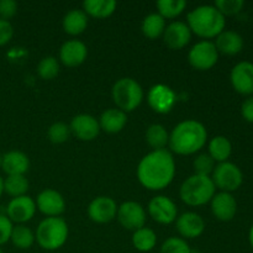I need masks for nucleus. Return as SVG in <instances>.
I'll return each instance as SVG.
<instances>
[{"label": "nucleus", "instance_id": "1", "mask_svg": "<svg viewBox=\"0 0 253 253\" xmlns=\"http://www.w3.org/2000/svg\"><path fill=\"white\" fill-rule=\"evenodd\" d=\"M174 175V158L167 150L152 151L138 163V182L148 190L165 189L172 183Z\"/></svg>", "mask_w": 253, "mask_h": 253}, {"label": "nucleus", "instance_id": "2", "mask_svg": "<svg viewBox=\"0 0 253 253\" xmlns=\"http://www.w3.org/2000/svg\"><path fill=\"white\" fill-rule=\"evenodd\" d=\"M208 131L197 120H185L178 124L169 135V147L177 155H193L205 146Z\"/></svg>", "mask_w": 253, "mask_h": 253}, {"label": "nucleus", "instance_id": "3", "mask_svg": "<svg viewBox=\"0 0 253 253\" xmlns=\"http://www.w3.org/2000/svg\"><path fill=\"white\" fill-rule=\"evenodd\" d=\"M188 26L203 39H214L225 30V16L214 5H200L188 14Z\"/></svg>", "mask_w": 253, "mask_h": 253}, {"label": "nucleus", "instance_id": "4", "mask_svg": "<svg viewBox=\"0 0 253 253\" xmlns=\"http://www.w3.org/2000/svg\"><path fill=\"white\" fill-rule=\"evenodd\" d=\"M215 189L211 177L193 174L180 185L179 195L183 203L189 207H200L211 202Z\"/></svg>", "mask_w": 253, "mask_h": 253}, {"label": "nucleus", "instance_id": "5", "mask_svg": "<svg viewBox=\"0 0 253 253\" xmlns=\"http://www.w3.org/2000/svg\"><path fill=\"white\" fill-rule=\"evenodd\" d=\"M35 239L41 249L56 251L68 239V225L61 217H46L37 226Z\"/></svg>", "mask_w": 253, "mask_h": 253}, {"label": "nucleus", "instance_id": "6", "mask_svg": "<svg viewBox=\"0 0 253 253\" xmlns=\"http://www.w3.org/2000/svg\"><path fill=\"white\" fill-rule=\"evenodd\" d=\"M113 99L118 109L130 113L137 109L143 100V90L132 78H121L114 84Z\"/></svg>", "mask_w": 253, "mask_h": 253}, {"label": "nucleus", "instance_id": "7", "mask_svg": "<svg viewBox=\"0 0 253 253\" xmlns=\"http://www.w3.org/2000/svg\"><path fill=\"white\" fill-rule=\"evenodd\" d=\"M211 179L214 182L215 188H219L221 192L232 193L242 185L244 174L239 166L226 161V162L215 166Z\"/></svg>", "mask_w": 253, "mask_h": 253}, {"label": "nucleus", "instance_id": "8", "mask_svg": "<svg viewBox=\"0 0 253 253\" xmlns=\"http://www.w3.org/2000/svg\"><path fill=\"white\" fill-rule=\"evenodd\" d=\"M188 59L193 68L198 69V71H208L217 63L219 52H217L214 42L204 40V41L195 43L190 48L189 53H188Z\"/></svg>", "mask_w": 253, "mask_h": 253}, {"label": "nucleus", "instance_id": "9", "mask_svg": "<svg viewBox=\"0 0 253 253\" xmlns=\"http://www.w3.org/2000/svg\"><path fill=\"white\" fill-rule=\"evenodd\" d=\"M119 222L125 229L136 231L138 229L145 227L146 224V211L140 203L125 202L118 208L116 214Z\"/></svg>", "mask_w": 253, "mask_h": 253}, {"label": "nucleus", "instance_id": "10", "mask_svg": "<svg viewBox=\"0 0 253 253\" xmlns=\"http://www.w3.org/2000/svg\"><path fill=\"white\" fill-rule=\"evenodd\" d=\"M148 214L158 224L169 225L178 217V209L172 199L165 195H158L148 204Z\"/></svg>", "mask_w": 253, "mask_h": 253}, {"label": "nucleus", "instance_id": "11", "mask_svg": "<svg viewBox=\"0 0 253 253\" xmlns=\"http://www.w3.org/2000/svg\"><path fill=\"white\" fill-rule=\"evenodd\" d=\"M148 105L157 114H168L177 101L175 93L165 84H156L147 94Z\"/></svg>", "mask_w": 253, "mask_h": 253}, {"label": "nucleus", "instance_id": "12", "mask_svg": "<svg viewBox=\"0 0 253 253\" xmlns=\"http://www.w3.org/2000/svg\"><path fill=\"white\" fill-rule=\"evenodd\" d=\"M36 212V203L29 195L12 198L6 208V216L11 222L24 224L30 221Z\"/></svg>", "mask_w": 253, "mask_h": 253}, {"label": "nucleus", "instance_id": "13", "mask_svg": "<svg viewBox=\"0 0 253 253\" xmlns=\"http://www.w3.org/2000/svg\"><path fill=\"white\" fill-rule=\"evenodd\" d=\"M230 81L237 93L242 95L253 94V63L249 61L239 62L230 73Z\"/></svg>", "mask_w": 253, "mask_h": 253}, {"label": "nucleus", "instance_id": "14", "mask_svg": "<svg viewBox=\"0 0 253 253\" xmlns=\"http://www.w3.org/2000/svg\"><path fill=\"white\" fill-rule=\"evenodd\" d=\"M116 202L110 197H98L91 200L88 207V215L96 224H106L114 220L118 214Z\"/></svg>", "mask_w": 253, "mask_h": 253}, {"label": "nucleus", "instance_id": "15", "mask_svg": "<svg viewBox=\"0 0 253 253\" xmlns=\"http://www.w3.org/2000/svg\"><path fill=\"white\" fill-rule=\"evenodd\" d=\"M69 128H71L72 135H74L81 141H93L100 132L99 121L89 114H79L74 116L72 119Z\"/></svg>", "mask_w": 253, "mask_h": 253}, {"label": "nucleus", "instance_id": "16", "mask_svg": "<svg viewBox=\"0 0 253 253\" xmlns=\"http://www.w3.org/2000/svg\"><path fill=\"white\" fill-rule=\"evenodd\" d=\"M36 208L46 216L58 217L66 210V202L57 190L44 189L37 197Z\"/></svg>", "mask_w": 253, "mask_h": 253}, {"label": "nucleus", "instance_id": "17", "mask_svg": "<svg viewBox=\"0 0 253 253\" xmlns=\"http://www.w3.org/2000/svg\"><path fill=\"white\" fill-rule=\"evenodd\" d=\"M192 31L185 22L174 21L166 26L163 32V41L170 49H182L189 43Z\"/></svg>", "mask_w": 253, "mask_h": 253}, {"label": "nucleus", "instance_id": "18", "mask_svg": "<svg viewBox=\"0 0 253 253\" xmlns=\"http://www.w3.org/2000/svg\"><path fill=\"white\" fill-rule=\"evenodd\" d=\"M211 212L220 221H231L237 212V202L231 193L220 192L211 199Z\"/></svg>", "mask_w": 253, "mask_h": 253}, {"label": "nucleus", "instance_id": "19", "mask_svg": "<svg viewBox=\"0 0 253 253\" xmlns=\"http://www.w3.org/2000/svg\"><path fill=\"white\" fill-rule=\"evenodd\" d=\"M88 56V48L79 40H69L59 49V59L66 67H78Z\"/></svg>", "mask_w": 253, "mask_h": 253}, {"label": "nucleus", "instance_id": "20", "mask_svg": "<svg viewBox=\"0 0 253 253\" xmlns=\"http://www.w3.org/2000/svg\"><path fill=\"white\" fill-rule=\"evenodd\" d=\"M177 230L184 239H197L205 230V221L197 212L188 211L177 217Z\"/></svg>", "mask_w": 253, "mask_h": 253}, {"label": "nucleus", "instance_id": "21", "mask_svg": "<svg viewBox=\"0 0 253 253\" xmlns=\"http://www.w3.org/2000/svg\"><path fill=\"white\" fill-rule=\"evenodd\" d=\"M7 175H24L30 168V160L21 151H9L1 156V166Z\"/></svg>", "mask_w": 253, "mask_h": 253}, {"label": "nucleus", "instance_id": "22", "mask_svg": "<svg viewBox=\"0 0 253 253\" xmlns=\"http://www.w3.org/2000/svg\"><path fill=\"white\" fill-rule=\"evenodd\" d=\"M217 52L226 56H235L244 48V39L241 35L232 30H224L214 42Z\"/></svg>", "mask_w": 253, "mask_h": 253}, {"label": "nucleus", "instance_id": "23", "mask_svg": "<svg viewBox=\"0 0 253 253\" xmlns=\"http://www.w3.org/2000/svg\"><path fill=\"white\" fill-rule=\"evenodd\" d=\"M127 123V116L120 109H108L101 114L99 119L100 130L108 133H118L125 127Z\"/></svg>", "mask_w": 253, "mask_h": 253}, {"label": "nucleus", "instance_id": "24", "mask_svg": "<svg viewBox=\"0 0 253 253\" xmlns=\"http://www.w3.org/2000/svg\"><path fill=\"white\" fill-rule=\"evenodd\" d=\"M62 25L66 34L72 35V36L81 35L88 27V15L83 10L73 9L64 15Z\"/></svg>", "mask_w": 253, "mask_h": 253}, {"label": "nucleus", "instance_id": "25", "mask_svg": "<svg viewBox=\"0 0 253 253\" xmlns=\"http://www.w3.org/2000/svg\"><path fill=\"white\" fill-rule=\"evenodd\" d=\"M116 5L115 0H85L83 2V11L96 19H105L114 14Z\"/></svg>", "mask_w": 253, "mask_h": 253}, {"label": "nucleus", "instance_id": "26", "mask_svg": "<svg viewBox=\"0 0 253 253\" xmlns=\"http://www.w3.org/2000/svg\"><path fill=\"white\" fill-rule=\"evenodd\" d=\"M232 153V145L225 136H215L209 142V156L215 162H226Z\"/></svg>", "mask_w": 253, "mask_h": 253}, {"label": "nucleus", "instance_id": "27", "mask_svg": "<svg viewBox=\"0 0 253 253\" xmlns=\"http://www.w3.org/2000/svg\"><path fill=\"white\" fill-rule=\"evenodd\" d=\"M157 244V235L152 229L148 227H142L136 231H133L132 235V245L137 251L140 252H150L155 249Z\"/></svg>", "mask_w": 253, "mask_h": 253}, {"label": "nucleus", "instance_id": "28", "mask_svg": "<svg viewBox=\"0 0 253 253\" xmlns=\"http://www.w3.org/2000/svg\"><path fill=\"white\" fill-rule=\"evenodd\" d=\"M146 141L148 146L153 148V151L165 150V147L169 142V135L165 126L160 124H153L146 131Z\"/></svg>", "mask_w": 253, "mask_h": 253}, {"label": "nucleus", "instance_id": "29", "mask_svg": "<svg viewBox=\"0 0 253 253\" xmlns=\"http://www.w3.org/2000/svg\"><path fill=\"white\" fill-rule=\"evenodd\" d=\"M165 19H163L160 14H156V12L147 15V16L143 19L142 26H141L143 35L151 40H156L160 36H162L163 32H165Z\"/></svg>", "mask_w": 253, "mask_h": 253}, {"label": "nucleus", "instance_id": "30", "mask_svg": "<svg viewBox=\"0 0 253 253\" xmlns=\"http://www.w3.org/2000/svg\"><path fill=\"white\" fill-rule=\"evenodd\" d=\"M35 235L27 226L24 224H19L16 226L12 227L11 236H10V241L12 242L15 247L20 250H29L32 247L35 242Z\"/></svg>", "mask_w": 253, "mask_h": 253}, {"label": "nucleus", "instance_id": "31", "mask_svg": "<svg viewBox=\"0 0 253 253\" xmlns=\"http://www.w3.org/2000/svg\"><path fill=\"white\" fill-rule=\"evenodd\" d=\"M29 180L25 175H7L4 179V192L12 198L26 195L29 190Z\"/></svg>", "mask_w": 253, "mask_h": 253}, {"label": "nucleus", "instance_id": "32", "mask_svg": "<svg viewBox=\"0 0 253 253\" xmlns=\"http://www.w3.org/2000/svg\"><path fill=\"white\" fill-rule=\"evenodd\" d=\"M187 7V1L184 0H160L157 1L158 14L163 19H174L179 16Z\"/></svg>", "mask_w": 253, "mask_h": 253}, {"label": "nucleus", "instance_id": "33", "mask_svg": "<svg viewBox=\"0 0 253 253\" xmlns=\"http://www.w3.org/2000/svg\"><path fill=\"white\" fill-rule=\"evenodd\" d=\"M37 72H39V76L44 81H51L56 78L59 73V63L56 57L48 56L42 58L37 66Z\"/></svg>", "mask_w": 253, "mask_h": 253}, {"label": "nucleus", "instance_id": "34", "mask_svg": "<svg viewBox=\"0 0 253 253\" xmlns=\"http://www.w3.org/2000/svg\"><path fill=\"white\" fill-rule=\"evenodd\" d=\"M71 128L69 125L64 123H54L49 126L48 131H47V137L52 143H64L71 136Z\"/></svg>", "mask_w": 253, "mask_h": 253}, {"label": "nucleus", "instance_id": "35", "mask_svg": "<svg viewBox=\"0 0 253 253\" xmlns=\"http://www.w3.org/2000/svg\"><path fill=\"white\" fill-rule=\"evenodd\" d=\"M193 168H194L195 174L210 177V174H212L214 172L215 161L210 157L209 153H202L194 160Z\"/></svg>", "mask_w": 253, "mask_h": 253}, {"label": "nucleus", "instance_id": "36", "mask_svg": "<svg viewBox=\"0 0 253 253\" xmlns=\"http://www.w3.org/2000/svg\"><path fill=\"white\" fill-rule=\"evenodd\" d=\"M161 253H192V250L184 239L169 237L161 246Z\"/></svg>", "mask_w": 253, "mask_h": 253}, {"label": "nucleus", "instance_id": "37", "mask_svg": "<svg viewBox=\"0 0 253 253\" xmlns=\"http://www.w3.org/2000/svg\"><path fill=\"white\" fill-rule=\"evenodd\" d=\"M214 6L224 16H234L244 9L245 1L244 0H216Z\"/></svg>", "mask_w": 253, "mask_h": 253}, {"label": "nucleus", "instance_id": "38", "mask_svg": "<svg viewBox=\"0 0 253 253\" xmlns=\"http://www.w3.org/2000/svg\"><path fill=\"white\" fill-rule=\"evenodd\" d=\"M17 12V4L14 0H0V19L9 21Z\"/></svg>", "mask_w": 253, "mask_h": 253}, {"label": "nucleus", "instance_id": "39", "mask_svg": "<svg viewBox=\"0 0 253 253\" xmlns=\"http://www.w3.org/2000/svg\"><path fill=\"white\" fill-rule=\"evenodd\" d=\"M12 227H14V225L10 221L9 217L6 215L0 214V246L10 241Z\"/></svg>", "mask_w": 253, "mask_h": 253}, {"label": "nucleus", "instance_id": "40", "mask_svg": "<svg viewBox=\"0 0 253 253\" xmlns=\"http://www.w3.org/2000/svg\"><path fill=\"white\" fill-rule=\"evenodd\" d=\"M12 35H14V27L10 24V21L0 19V46H4L7 42H10Z\"/></svg>", "mask_w": 253, "mask_h": 253}, {"label": "nucleus", "instance_id": "41", "mask_svg": "<svg viewBox=\"0 0 253 253\" xmlns=\"http://www.w3.org/2000/svg\"><path fill=\"white\" fill-rule=\"evenodd\" d=\"M241 114L242 118H244L247 123L253 124V95L249 96V98L242 103Z\"/></svg>", "mask_w": 253, "mask_h": 253}, {"label": "nucleus", "instance_id": "42", "mask_svg": "<svg viewBox=\"0 0 253 253\" xmlns=\"http://www.w3.org/2000/svg\"><path fill=\"white\" fill-rule=\"evenodd\" d=\"M249 241H250V245H251V247L253 249V224H252V226L250 227V232H249Z\"/></svg>", "mask_w": 253, "mask_h": 253}, {"label": "nucleus", "instance_id": "43", "mask_svg": "<svg viewBox=\"0 0 253 253\" xmlns=\"http://www.w3.org/2000/svg\"><path fill=\"white\" fill-rule=\"evenodd\" d=\"M2 193H4V179L0 177V197H1Z\"/></svg>", "mask_w": 253, "mask_h": 253}, {"label": "nucleus", "instance_id": "44", "mask_svg": "<svg viewBox=\"0 0 253 253\" xmlns=\"http://www.w3.org/2000/svg\"><path fill=\"white\" fill-rule=\"evenodd\" d=\"M0 166H1V153H0Z\"/></svg>", "mask_w": 253, "mask_h": 253}, {"label": "nucleus", "instance_id": "45", "mask_svg": "<svg viewBox=\"0 0 253 253\" xmlns=\"http://www.w3.org/2000/svg\"><path fill=\"white\" fill-rule=\"evenodd\" d=\"M0 253H4V252H2V250H1V247H0Z\"/></svg>", "mask_w": 253, "mask_h": 253}]
</instances>
